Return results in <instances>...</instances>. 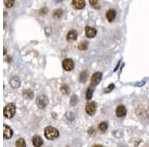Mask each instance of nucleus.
I'll return each mask as SVG.
<instances>
[{
	"mask_svg": "<svg viewBox=\"0 0 149 147\" xmlns=\"http://www.w3.org/2000/svg\"><path fill=\"white\" fill-rule=\"evenodd\" d=\"M45 136L47 139L49 140H54L59 137V131L58 129L53 126H47L45 128Z\"/></svg>",
	"mask_w": 149,
	"mask_h": 147,
	"instance_id": "f257e3e1",
	"label": "nucleus"
},
{
	"mask_svg": "<svg viewBox=\"0 0 149 147\" xmlns=\"http://www.w3.org/2000/svg\"><path fill=\"white\" fill-rule=\"evenodd\" d=\"M16 112V106H14L13 104H9L4 108L3 113H4V116L7 117V118H12V117L15 115Z\"/></svg>",
	"mask_w": 149,
	"mask_h": 147,
	"instance_id": "f03ea898",
	"label": "nucleus"
},
{
	"mask_svg": "<svg viewBox=\"0 0 149 147\" xmlns=\"http://www.w3.org/2000/svg\"><path fill=\"white\" fill-rule=\"evenodd\" d=\"M102 74L100 72H96L94 73L93 76H92V80H91V87L93 89L94 87H96V86H98V84H100V80H102Z\"/></svg>",
	"mask_w": 149,
	"mask_h": 147,
	"instance_id": "7ed1b4c3",
	"label": "nucleus"
},
{
	"mask_svg": "<svg viewBox=\"0 0 149 147\" xmlns=\"http://www.w3.org/2000/svg\"><path fill=\"white\" fill-rule=\"evenodd\" d=\"M36 104H37V106L39 108H46V106H47V104H48V98L46 96H43V94L39 96L36 98Z\"/></svg>",
	"mask_w": 149,
	"mask_h": 147,
	"instance_id": "20e7f679",
	"label": "nucleus"
},
{
	"mask_svg": "<svg viewBox=\"0 0 149 147\" xmlns=\"http://www.w3.org/2000/svg\"><path fill=\"white\" fill-rule=\"evenodd\" d=\"M63 68H64L65 71H68V72H70V71L74 70L75 68V63L73 60H71V59H65L64 61H63Z\"/></svg>",
	"mask_w": 149,
	"mask_h": 147,
	"instance_id": "39448f33",
	"label": "nucleus"
},
{
	"mask_svg": "<svg viewBox=\"0 0 149 147\" xmlns=\"http://www.w3.org/2000/svg\"><path fill=\"white\" fill-rule=\"evenodd\" d=\"M96 104L94 102H89V104L86 106V111L89 115H94L96 113Z\"/></svg>",
	"mask_w": 149,
	"mask_h": 147,
	"instance_id": "423d86ee",
	"label": "nucleus"
},
{
	"mask_svg": "<svg viewBox=\"0 0 149 147\" xmlns=\"http://www.w3.org/2000/svg\"><path fill=\"white\" fill-rule=\"evenodd\" d=\"M72 5L75 9L80 10V9H83L86 6V2L84 1V0H74V1L72 2Z\"/></svg>",
	"mask_w": 149,
	"mask_h": 147,
	"instance_id": "0eeeda50",
	"label": "nucleus"
},
{
	"mask_svg": "<svg viewBox=\"0 0 149 147\" xmlns=\"http://www.w3.org/2000/svg\"><path fill=\"white\" fill-rule=\"evenodd\" d=\"M115 113H116V116L117 117H123L125 116V114H126V108H125L124 106H118L116 108V111H115Z\"/></svg>",
	"mask_w": 149,
	"mask_h": 147,
	"instance_id": "6e6552de",
	"label": "nucleus"
},
{
	"mask_svg": "<svg viewBox=\"0 0 149 147\" xmlns=\"http://www.w3.org/2000/svg\"><path fill=\"white\" fill-rule=\"evenodd\" d=\"M106 17L108 19V22H112L113 20L116 17V12H115L114 9H110L106 14Z\"/></svg>",
	"mask_w": 149,
	"mask_h": 147,
	"instance_id": "1a4fd4ad",
	"label": "nucleus"
},
{
	"mask_svg": "<svg viewBox=\"0 0 149 147\" xmlns=\"http://www.w3.org/2000/svg\"><path fill=\"white\" fill-rule=\"evenodd\" d=\"M86 35H87L88 38H94V37H96V30L94 28H93V27L87 26V27H86Z\"/></svg>",
	"mask_w": 149,
	"mask_h": 147,
	"instance_id": "9d476101",
	"label": "nucleus"
},
{
	"mask_svg": "<svg viewBox=\"0 0 149 147\" xmlns=\"http://www.w3.org/2000/svg\"><path fill=\"white\" fill-rule=\"evenodd\" d=\"M3 135H4V138H6V139H9V138H11L12 135H13V131H12V129L6 124L4 125Z\"/></svg>",
	"mask_w": 149,
	"mask_h": 147,
	"instance_id": "9b49d317",
	"label": "nucleus"
},
{
	"mask_svg": "<svg viewBox=\"0 0 149 147\" xmlns=\"http://www.w3.org/2000/svg\"><path fill=\"white\" fill-rule=\"evenodd\" d=\"M32 142H33V145L35 147H41L43 145V139H42V137H40L39 135H35L34 137L32 138Z\"/></svg>",
	"mask_w": 149,
	"mask_h": 147,
	"instance_id": "f8f14e48",
	"label": "nucleus"
},
{
	"mask_svg": "<svg viewBox=\"0 0 149 147\" xmlns=\"http://www.w3.org/2000/svg\"><path fill=\"white\" fill-rule=\"evenodd\" d=\"M66 38H67V40H68L69 42L75 41V40L78 38V33H77V31H75V30L69 31L68 34H67V37H66Z\"/></svg>",
	"mask_w": 149,
	"mask_h": 147,
	"instance_id": "ddd939ff",
	"label": "nucleus"
},
{
	"mask_svg": "<svg viewBox=\"0 0 149 147\" xmlns=\"http://www.w3.org/2000/svg\"><path fill=\"white\" fill-rule=\"evenodd\" d=\"M21 85V82H20V79L17 77H14L10 80V86H11L13 89H18Z\"/></svg>",
	"mask_w": 149,
	"mask_h": 147,
	"instance_id": "4468645a",
	"label": "nucleus"
},
{
	"mask_svg": "<svg viewBox=\"0 0 149 147\" xmlns=\"http://www.w3.org/2000/svg\"><path fill=\"white\" fill-rule=\"evenodd\" d=\"M16 147H26V142L23 138H18L15 142Z\"/></svg>",
	"mask_w": 149,
	"mask_h": 147,
	"instance_id": "2eb2a0df",
	"label": "nucleus"
},
{
	"mask_svg": "<svg viewBox=\"0 0 149 147\" xmlns=\"http://www.w3.org/2000/svg\"><path fill=\"white\" fill-rule=\"evenodd\" d=\"M98 130H100V132H106V130H108V123L106 122H102L98 124Z\"/></svg>",
	"mask_w": 149,
	"mask_h": 147,
	"instance_id": "dca6fc26",
	"label": "nucleus"
},
{
	"mask_svg": "<svg viewBox=\"0 0 149 147\" xmlns=\"http://www.w3.org/2000/svg\"><path fill=\"white\" fill-rule=\"evenodd\" d=\"M23 96L26 98H33V96H34V94H33V92L30 91V90H25L24 92H23Z\"/></svg>",
	"mask_w": 149,
	"mask_h": 147,
	"instance_id": "f3484780",
	"label": "nucleus"
},
{
	"mask_svg": "<svg viewBox=\"0 0 149 147\" xmlns=\"http://www.w3.org/2000/svg\"><path fill=\"white\" fill-rule=\"evenodd\" d=\"M63 15V11L61 9H56L55 11L53 12V17L55 19H59L61 18Z\"/></svg>",
	"mask_w": 149,
	"mask_h": 147,
	"instance_id": "a211bd4d",
	"label": "nucleus"
},
{
	"mask_svg": "<svg viewBox=\"0 0 149 147\" xmlns=\"http://www.w3.org/2000/svg\"><path fill=\"white\" fill-rule=\"evenodd\" d=\"M88 46H89V43H88L87 41H84L79 45V49L81 50V51H86V50L88 49Z\"/></svg>",
	"mask_w": 149,
	"mask_h": 147,
	"instance_id": "6ab92c4d",
	"label": "nucleus"
},
{
	"mask_svg": "<svg viewBox=\"0 0 149 147\" xmlns=\"http://www.w3.org/2000/svg\"><path fill=\"white\" fill-rule=\"evenodd\" d=\"M93 92H94V90L92 89V88H89L87 91V94H86V98H87L88 100H90L92 98V96H93Z\"/></svg>",
	"mask_w": 149,
	"mask_h": 147,
	"instance_id": "aec40b11",
	"label": "nucleus"
},
{
	"mask_svg": "<svg viewBox=\"0 0 149 147\" xmlns=\"http://www.w3.org/2000/svg\"><path fill=\"white\" fill-rule=\"evenodd\" d=\"M60 90H61V92H62L63 94H67L69 92V87L67 85H63Z\"/></svg>",
	"mask_w": 149,
	"mask_h": 147,
	"instance_id": "412c9836",
	"label": "nucleus"
},
{
	"mask_svg": "<svg viewBox=\"0 0 149 147\" xmlns=\"http://www.w3.org/2000/svg\"><path fill=\"white\" fill-rule=\"evenodd\" d=\"M90 3H91V5L94 6V7L96 8V9H98V8L100 7V3H98V0H91V1H90Z\"/></svg>",
	"mask_w": 149,
	"mask_h": 147,
	"instance_id": "4be33fe9",
	"label": "nucleus"
},
{
	"mask_svg": "<svg viewBox=\"0 0 149 147\" xmlns=\"http://www.w3.org/2000/svg\"><path fill=\"white\" fill-rule=\"evenodd\" d=\"M77 102H78V96L76 94H73L72 98H71V104L75 106V104H77Z\"/></svg>",
	"mask_w": 149,
	"mask_h": 147,
	"instance_id": "5701e85b",
	"label": "nucleus"
},
{
	"mask_svg": "<svg viewBox=\"0 0 149 147\" xmlns=\"http://www.w3.org/2000/svg\"><path fill=\"white\" fill-rule=\"evenodd\" d=\"M5 6L7 8H10V7H12V6L14 5V1L13 0H7V1H5Z\"/></svg>",
	"mask_w": 149,
	"mask_h": 147,
	"instance_id": "b1692460",
	"label": "nucleus"
},
{
	"mask_svg": "<svg viewBox=\"0 0 149 147\" xmlns=\"http://www.w3.org/2000/svg\"><path fill=\"white\" fill-rule=\"evenodd\" d=\"M87 76H88V73L86 72H82V74H81V81L82 82H85L86 81V79H87Z\"/></svg>",
	"mask_w": 149,
	"mask_h": 147,
	"instance_id": "393cba45",
	"label": "nucleus"
},
{
	"mask_svg": "<svg viewBox=\"0 0 149 147\" xmlns=\"http://www.w3.org/2000/svg\"><path fill=\"white\" fill-rule=\"evenodd\" d=\"M113 88H114V85H113V84H112V85H110V87L108 88V90H106V92H112Z\"/></svg>",
	"mask_w": 149,
	"mask_h": 147,
	"instance_id": "a878e982",
	"label": "nucleus"
},
{
	"mask_svg": "<svg viewBox=\"0 0 149 147\" xmlns=\"http://www.w3.org/2000/svg\"><path fill=\"white\" fill-rule=\"evenodd\" d=\"M94 147H102V145H96V146H94Z\"/></svg>",
	"mask_w": 149,
	"mask_h": 147,
	"instance_id": "bb28decb",
	"label": "nucleus"
}]
</instances>
